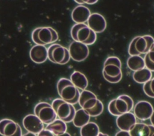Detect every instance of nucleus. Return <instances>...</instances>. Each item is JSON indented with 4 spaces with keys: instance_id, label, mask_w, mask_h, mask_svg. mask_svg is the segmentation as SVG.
<instances>
[{
    "instance_id": "obj_1",
    "label": "nucleus",
    "mask_w": 154,
    "mask_h": 136,
    "mask_svg": "<svg viewBox=\"0 0 154 136\" xmlns=\"http://www.w3.org/2000/svg\"><path fill=\"white\" fill-rule=\"evenodd\" d=\"M81 108L84 110L90 117H97L103 111V103L97 98L96 95L88 90H82L78 102Z\"/></svg>"
},
{
    "instance_id": "obj_2",
    "label": "nucleus",
    "mask_w": 154,
    "mask_h": 136,
    "mask_svg": "<svg viewBox=\"0 0 154 136\" xmlns=\"http://www.w3.org/2000/svg\"><path fill=\"white\" fill-rule=\"evenodd\" d=\"M102 75L104 79L110 83H117L122 80V62L118 57L112 56L105 59Z\"/></svg>"
},
{
    "instance_id": "obj_3",
    "label": "nucleus",
    "mask_w": 154,
    "mask_h": 136,
    "mask_svg": "<svg viewBox=\"0 0 154 136\" xmlns=\"http://www.w3.org/2000/svg\"><path fill=\"white\" fill-rule=\"evenodd\" d=\"M57 89L61 99L72 105L78 102L81 92L71 82L66 78H61L57 84Z\"/></svg>"
},
{
    "instance_id": "obj_4",
    "label": "nucleus",
    "mask_w": 154,
    "mask_h": 136,
    "mask_svg": "<svg viewBox=\"0 0 154 136\" xmlns=\"http://www.w3.org/2000/svg\"><path fill=\"white\" fill-rule=\"evenodd\" d=\"M70 35L74 41L83 43L87 46L93 44L97 39L96 34L85 23H75L70 30Z\"/></svg>"
},
{
    "instance_id": "obj_5",
    "label": "nucleus",
    "mask_w": 154,
    "mask_h": 136,
    "mask_svg": "<svg viewBox=\"0 0 154 136\" xmlns=\"http://www.w3.org/2000/svg\"><path fill=\"white\" fill-rule=\"evenodd\" d=\"M134 106L132 98L128 95L122 94L110 101L108 105V110L111 114L118 117L123 114L131 112Z\"/></svg>"
},
{
    "instance_id": "obj_6",
    "label": "nucleus",
    "mask_w": 154,
    "mask_h": 136,
    "mask_svg": "<svg viewBox=\"0 0 154 136\" xmlns=\"http://www.w3.org/2000/svg\"><path fill=\"white\" fill-rule=\"evenodd\" d=\"M154 44V38L149 35L137 36L131 41L128 47V54L130 56L147 54Z\"/></svg>"
},
{
    "instance_id": "obj_7",
    "label": "nucleus",
    "mask_w": 154,
    "mask_h": 136,
    "mask_svg": "<svg viewBox=\"0 0 154 136\" xmlns=\"http://www.w3.org/2000/svg\"><path fill=\"white\" fill-rule=\"evenodd\" d=\"M51 105L59 119L65 123L72 122L76 113V109L73 105L61 98H56L52 101Z\"/></svg>"
},
{
    "instance_id": "obj_8",
    "label": "nucleus",
    "mask_w": 154,
    "mask_h": 136,
    "mask_svg": "<svg viewBox=\"0 0 154 136\" xmlns=\"http://www.w3.org/2000/svg\"><path fill=\"white\" fill-rule=\"evenodd\" d=\"M47 50L48 59L54 64L65 65L71 59L68 49L59 44H52Z\"/></svg>"
},
{
    "instance_id": "obj_9",
    "label": "nucleus",
    "mask_w": 154,
    "mask_h": 136,
    "mask_svg": "<svg viewBox=\"0 0 154 136\" xmlns=\"http://www.w3.org/2000/svg\"><path fill=\"white\" fill-rule=\"evenodd\" d=\"M34 114L35 115L43 124L48 125L57 119V114L51 104L46 102H40L37 104L34 108Z\"/></svg>"
},
{
    "instance_id": "obj_10",
    "label": "nucleus",
    "mask_w": 154,
    "mask_h": 136,
    "mask_svg": "<svg viewBox=\"0 0 154 136\" xmlns=\"http://www.w3.org/2000/svg\"><path fill=\"white\" fill-rule=\"evenodd\" d=\"M70 58L76 62L85 61L89 55L88 46L77 41H72L69 46Z\"/></svg>"
},
{
    "instance_id": "obj_11",
    "label": "nucleus",
    "mask_w": 154,
    "mask_h": 136,
    "mask_svg": "<svg viewBox=\"0 0 154 136\" xmlns=\"http://www.w3.org/2000/svg\"><path fill=\"white\" fill-rule=\"evenodd\" d=\"M0 135L2 136H22L20 126L13 120L3 119L0 120Z\"/></svg>"
},
{
    "instance_id": "obj_12",
    "label": "nucleus",
    "mask_w": 154,
    "mask_h": 136,
    "mask_svg": "<svg viewBox=\"0 0 154 136\" xmlns=\"http://www.w3.org/2000/svg\"><path fill=\"white\" fill-rule=\"evenodd\" d=\"M153 110V107L149 102L140 101L134 106L133 114L137 119L143 121L150 119Z\"/></svg>"
},
{
    "instance_id": "obj_13",
    "label": "nucleus",
    "mask_w": 154,
    "mask_h": 136,
    "mask_svg": "<svg viewBox=\"0 0 154 136\" xmlns=\"http://www.w3.org/2000/svg\"><path fill=\"white\" fill-rule=\"evenodd\" d=\"M24 128L28 131L35 135L44 129L43 123L34 114H29L24 117L22 120Z\"/></svg>"
},
{
    "instance_id": "obj_14",
    "label": "nucleus",
    "mask_w": 154,
    "mask_h": 136,
    "mask_svg": "<svg viewBox=\"0 0 154 136\" xmlns=\"http://www.w3.org/2000/svg\"><path fill=\"white\" fill-rule=\"evenodd\" d=\"M87 26L96 34L103 32L106 28L105 17L97 13H91L87 22Z\"/></svg>"
},
{
    "instance_id": "obj_15",
    "label": "nucleus",
    "mask_w": 154,
    "mask_h": 136,
    "mask_svg": "<svg viewBox=\"0 0 154 136\" xmlns=\"http://www.w3.org/2000/svg\"><path fill=\"white\" fill-rule=\"evenodd\" d=\"M137 123V119L132 112L123 114L116 119V125L120 131L129 132Z\"/></svg>"
},
{
    "instance_id": "obj_16",
    "label": "nucleus",
    "mask_w": 154,
    "mask_h": 136,
    "mask_svg": "<svg viewBox=\"0 0 154 136\" xmlns=\"http://www.w3.org/2000/svg\"><path fill=\"white\" fill-rule=\"evenodd\" d=\"M38 37L42 45L45 46L53 44L58 39L57 32L51 27H40L38 32Z\"/></svg>"
},
{
    "instance_id": "obj_17",
    "label": "nucleus",
    "mask_w": 154,
    "mask_h": 136,
    "mask_svg": "<svg viewBox=\"0 0 154 136\" xmlns=\"http://www.w3.org/2000/svg\"><path fill=\"white\" fill-rule=\"evenodd\" d=\"M29 57L32 62L42 64L48 59V50L45 46L34 45L29 51Z\"/></svg>"
},
{
    "instance_id": "obj_18",
    "label": "nucleus",
    "mask_w": 154,
    "mask_h": 136,
    "mask_svg": "<svg viewBox=\"0 0 154 136\" xmlns=\"http://www.w3.org/2000/svg\"><path fill=\"white\" fill-rule=\"evenodd\" d=\"M91 14L90 10L87 7L79 5L72 10L71 17L75 23H85Z\"/></svg>"
},
{
    "instance_id": "obj_19",
    "label": "nucleus",
    "mask_w": 154,
    "mask_h": 136,
    "mask_svg": "<svg viewBox=\"0 0 154 136\" xmlns=\"http://www.w3.org/2000/svg\"><path fill=\"white\" fill-rule=\"evenodd\" d=\"M70 80L79 90H85L88 87V81L86 76L78 71H73L70 75Z\"/></svg>"
},
{
    "instance_id": "obj_20",
    "label": "nucleus",
    "mask_w": 154,
    "mask_h": 136,
    "mask_svg": "<svg viewBox=\"0 0 154 136\" xmlns=\"http://www.w3.org/2000/svg\"><path fill=\"white\" fill-rule=\"evenodd\" d=\"M45 129L52 132L55 136H58L66 132L67 127L66 123L59 119H57L47 125Z\"/></svg>"
},
{
    "instance_id": "obj_21",
    "label": "nucleus",
    "mask_w": 154,
    "mask_h": 136,
    "mask_svg": "<svg viewBox=\"0 0 154 136\" xmlns=\"http://www.w3.org/2000/svg\"><path fill=\"white\" fill-rule=\"evenodd\" d=\"M90 115L82 108L76 111L75 116L72 120L73 124L76 128H82L90 122Z\"/></svg>"
},
{
    "instance_id": "obj_22",
    "label": "nucleus",
    "mask_w": 154,
    "mask_h": 136,
    "mask_svg": "<svg viewBox=\"0 0 154 136\" xmlns=\"http://www.w3.org/2000/svg\"><path fill=\"white\" fill-rule=\"evenodd\" d=\"M126 64L128 67L134 72L145 68L144 58L140 55L130 56L127 59Z\"/></svg>"
},
{
    "instance_id": "obj_23",
    "label": "nucleus",
    "mask_w": 154,
    "mask_h": 136,
    "mask_svg": "<svg viewBox=\"0 0 154 136\" xmlns=\"http://www.w3.org/2000/svg\"><path fill=\"white\" fill-rule=\"evenodd\" d=\"M132 78L134 80L139 84H144L152 78V72L146 67L135 71L132 74Z\"/></svg>"
},
{
    "instance_id": "obj_24",
    "label": "nucleus",
    "mask_w": 154,
    "mask_h": 136,
    "mask_svg": "<svg viewBox=\"0 0 154 136\" xmlns=\"http://www.w3.org/2000/svg\"><path fill=\"white\" fill-rule=\"evenodd\" d=\"M131 136H149L150 125L137 123L129 132Z\"/></svg>"
},
{
    "instance_id": "obj_25",
    "label": "nucleus",
    "mask_w": 154,
    "mask_h": 136,
    "mask_svg": "<svg viewBox=\"0 0 154 136\" xmlns=\"http://www.w3.org/2000/svg\"><path fill=\"white\" fill-rule=\"evenodd\" d=\"M99 132V126L93 122H89L80 128L81 136H98Z\"/></svg>"
},
{
    "instance_id": "obj_26",
    "label": "nucleus",
    "mask_w": 154,
    "mask_h": 136,
    "mask_svg": "<svg viewBox=\"0 0 154 136\" xmlns=\"http://www.w3.org/2000/svg\"><path fill=\"white\" fill-rule=\"evenodd\" d=\"M145 67L151 72L154 71V44L152 46L149 52L144 57Z\"/></svg>"
},
{
    "instance_id": "obj_27",
    "label": "nucleus",
    "mask_w": 154,
    "mask_h": 136,
    "mask_svg": "<svg viewBox=\"0 0 154 136\" xmlns=\"http://www.w3.org/2000/svg\"><path fill=\"white\" fill-rule=\"evenodd\" d=\"M143 89L147 96L154 98V77L143 84Z\"/></svg>"
},
{
    "instance_id": "obj_28",
    "label": "nucleus",
    "mask_w": 154,
    "mask_h": 136,
    "mask_svg": "<svg viewBox=\"0 0 154 136\" xmlns=\"http://www.w3.org/2000/svg\"><path fill=\"white\" fill-rule=\"evenodd\" d=\"M39 29H40V27H38V28L34 29L32 31V34H31L32 40L35 44V45H42L41 41L39 40L38 37V32Z\"/></svg>"
},
{
    "instance_id": "obj_29",
    "label": "nucleus",
    "mask_w": 154,
    "mask_h": 136,
    "mask_svg": "<svg viewBox=\"0 0 154 136\" xmlns=\"http://www.w3.org/2000/svg\"><path fill=\"white\" fill-rule=\"evenodd\" d=\"M37 136H55V135L48 130L44 129L41 132H40L38 134H37Z\"/></svg>"
},
{
    "instance_id": "obj_30",
    "label": "nucleus",
    "mask_w": 154,
    "mask_h": 136,
    "mask_svg": "<svg viewBox=\"0 0 154 136\" xmlns=\"http://www.w3.org/2000/svg\"><path fill=\"white\" fill-rule=\"evenodd\" d=\"M115 136H131L129 132L127 131H118Z\"/></svg>"
},
{
    "instance_id": "obj_31",
    "label": "nucleus",
    "mask_w": 154,
    "mask_h": 136,
    "mask_svg": "<svg viewBox=\"0 0 154 136\" xmlns=\"http://www.w3.org/2000/svg\"><path fill=\"white\" fill-rule=\"evenodd\" d=\"M97 0H89V1H83L84 4H94L97 2Z\"/></svg>"
},
{
    "instance_id": "obj_32",
    "label": "nucleus",
    "mask_w": 154,
    "mask_h": 136,
    "mask_svg": "<svg viewBox=\"0 0 154 136\" xmlns=\"http://www.w3.org/2000/svg\"><path fill=\"white\" fill-rule=\"evenodd\" d=\"M150 123H151V125H152L153 126H154V110L153 111V113L150 118Z\"/></svg>"
},
{
    "instance_id": "obj_33",
    "label": "nucleus",
    "mask_w": 154,
    "mask_h": 136,
    "mask_svg": "<svg viewBox=\"0 0 154 136\" xmlns=\"http://www.w3.org/2000/svg\"><path fill=\"white\" fill-rule=\"evenodd\" d=\"M149 136H154V126L150 125V133Z\"/></svg>"
},
{
    "instance_id": "obj_34",
    "label": "nucleus",
    "mask_w": 154,
    "mask_h": 136,
    "mask_svg": "<svg viewBox=\"0 0 154 136\" xmlns=\"http://www.w3.org/2000/svg\"><path fill=\"white\" fill-rule=\"evenodd\" d=\"M22 136H37V135H35L34 134L30 133V132H26V134L22 135Z\"/></svg>"
},
{
    "instance_id": "obj_35",
    "label": "nucleus",
    "mask_w": 154,
    "mask_h": 136,
    "mask_svg": "<svg viewBox=\"0 0 154 136\" xmlns=\"http://www.w3.org/2000/svg\"><path fill=\"white\" fill-rule=\"evenodd\" d=\"M58 136H71V135L69 134V133H68V132H65L64 134H62V135H58Z\"/></svg>"
},
{
    "instance_id": "obj_36",
    "label": "nucleus",
    "mask_w": 154,
    "mask_h": 136,
    "mask_svg": "<svg viewBox=\"0 0 154 136\" xmlns=\"http://www.w3.org/2000/svg\"><path fill=\"white\" fill-rule=\"evenodd\" d=\"M98 136H109V135H108V134H104V133H103V132H100L99 134V135H98Z\"/></svg>"
}]
</instances>
